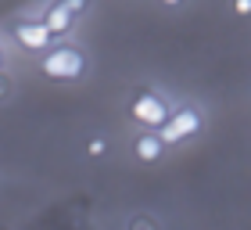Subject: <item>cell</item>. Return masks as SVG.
<instances>
[{
    "instance_id": "cell-6",
    "label": "cell",
    "mask_w": 251,
    "mask_h": 230,
    "mask_svg": "<svg viewBox=\"0 0 251 230\" xmlns=\"http://www.w3.org/2000/svg\"><path fill=\"white\" fill-rule=\"evenodd\" d=\"M133 155H136V162L154 166V162H162L165 144L158 141V133H154V130H144V133H136V141H133Z\"/></svg>"
},
{
    "instance_id": "cell-7",
    "label": "cell",
    "mask_w": 251,
    "mask_h": 230,
    "mask_svg": "<svg viewBox=\"0 0 251 230\" xmlns=\"http://www.w3.org/2000/svg\"><path fill=\"white\" fill-rule=\"evenodd\" d=\"M126 230H162V220L154 212H129L126 216Z\"/></svg>"
},
{
    "instance_id": "cell-5",
    "label": "cell",
    "mask_w": 251,
    "mask_h": 230,
    "mask_svg": "<svg viewBox=\"0 0 251 230\" xmlns=\"http://www.w3.org/2000/svg\"><path fill=\"white\" fill-rule=\"evenodd\" d=\"M40 26L47 29L50 40H65L68 32L75 29V18L68 15V11H61L58 4H47V11H43V18H40Z\"/></svg>"
},
{
    "instance_id": "cell-10",
    "label": "cell",
    "mask_w": 251,
    "mask_h": 230,
    "mask_svg": "<svg viewBox=\"0 0 251 230\" xmlns=\"http://www.w3.org/2000/svg\"><path fill=\"white\" fill-rule=\"evenodd\" d=\"M11 94H15V83L0 72V105H4V101H11Z\"/></svg>"
},
{
    "instance_id": "cell-1",
    "label": "cell",
    "mask_w": 251,
    "mask_h": 230,
    "mask_svg": "<svg viewBox=\"0 0 251 230\" xmlns=\"http://www.w3.org/2000/svg\"><path fill=\"white\" fill-rule=\"evenodd\" d=\"M86 65H90L86 51L72 47V43L50 47V51H43V58H40L43 76H50V79H79V76L86 72Z\"/></svg>"
},
{
    "instance_id": "cell-3",
    "label": "cell",
    "mask_w": 251,
    "mask_h": 230,
    "mask_svg": "<svg viewBox=\"0 0 251 230\" xmlns=\"http://www.w3.org/2000/svg\"><path fill=\"white\" fill-rule=\"evenodd\" d=\"M201 126H204L201 108L183 105V108H173V112H169V119L158 126L154 133H158V141L169 147V144H179V141H190V137H198V133H201Z\"/></svg>"
},
{
    "instance_id": "cell-11",
    "label": "cell",
    "mask_w": 251,
    "mask_h": 230,
    "mask_svg": "<svg viewBox=\"0 0 251 230\" xmlns=\"http://www.w3.org/2000/svg\"><path fill=\"white\" fill-rule=\"evenodd\" d=\"M233 11H237V15H248V11H251V0H233Z\"/></svg>"
},
{
    "instance_id": "cell-13",
    "label": "cell",
    "mask_w": 251,
    "mask_h": 230,
    "mask_svg": "<svg viewBox=\"0 0 251 230\" xmlns=\"http://www.w3.org/2000/svg\"><path fill=\"white\" fill-rule=\"evenodd\" d=\"M4 61H7V51H4V43H0V72H4Z\"/></svg>"
},
{
    "instance_id": "cell-12",
    "label": "cell",
    "mask_w": 251,
    "mask_h": 230,
    "mask_svg": "<svg viewBox=\"0 0 251 230\" xmlns=\"http://www.w3.org/2000/svg\"><path fill=\"white\" fill-rule=\"evenodd\" d=\"M158 4H162V7H183L187 0H158Z\"/></svg>"
},
{
    "instance_id": "cell-9",
    "label": "cell",
    "mask_w": 251,
    "mask_h": 230,
    "mask_svg": "<svg viewBox=\"0 0 251 230\" xmlns=\"http://www.w3.org/2000/svg\"><path fill=\"white\" fill-rule=\"evenodd\" d=\"M86 155H90V158H104V155H108V137L94 133V137L86 141Z\"/></svg>"
},
{
    "instance_id": "cell-8",
    "label": "cell",
    "mask_w": 251,
    "mask_h": 230,
    "mask_svg": "<svg viewBox=\"0 0 251 230\" xmlns=\"http://www.w3.org/2000/svg\"><path fill=\"white\" fill-rule=\"evenodd\" d=\"M54 4H58L61 11H68V15H72V18L79 22V18H83L90 7H94V0H54Z\"/></svg>"
},
{
    "instance_id": "cell-4",
    "label": "cell",
    "mask_w": 251,
    "mask_h": 230,
    "mask_svg": "<svg viewBox=\"0 0 251 230\" xmlns=\"http://www.w3.org/2000/svg\"><path fill=\"white\" fill-rule=\"evenodd\" d=\"M15 40L22 43L25 51H36V54H43L50 47V36H47V29L40 26V22H32V18H22V22H15Z\"/></svg>"
},
{
    "instance_id": "cell-2",
    "label": "cell",
    "mask_w": 251,
    "mask_h": 230,
    "mask_svg": "<svg viewBox=\"0 0 251 230\" xmlns=\"http://www.w3.org/2000/svg\"><path fill=\"white\" fill-rule=\"evenodd\" d=\"M169 112H173L169 97L162 94V90H154V86H140L129 97V115L144 126V130H158V126L169 119Z\"/></svg>"
}]
</instances>
